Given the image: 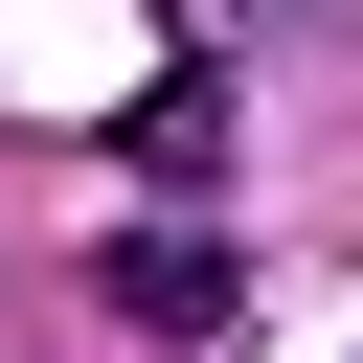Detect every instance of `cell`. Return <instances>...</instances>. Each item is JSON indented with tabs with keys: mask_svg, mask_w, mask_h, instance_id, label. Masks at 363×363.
<instances>
[{
	"mask_svg": "<svg viewBox=\"0 0 363 363\" xmlns=\"http://www.w3.org/2000/svg\"><path fill=\"white\" fill-rule=\"evenodd\" d=\"M113 295H136L159 340H204V318H227V250H204V227H136V250H113Z\"/></svg>",
	"mask_w": 363,
	"mask_h": 363,
	"instance_id": "obj_1",
	"label": "cell"
}]
</instances>
